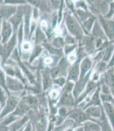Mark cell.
Returning a JSON list of instances; mask_svg holds the SVG:
<instances>
[{"label":"cell","instance_id":"obj_1","mask_svg":"<svg viewBox=\"0 0 114 131\" xmlns=\"http://www.w3.org/2000/svg\"><path fill=\"white\" fill-rule=\"evenodd\" d=\"M64 20L65 26L68 33L75 37L78 41V43L81 42L85 35V32L83 29L82 23H80L70 10L69 12L65 13Z\"/></svg>","mask_w":114,"mask_h":131},{"label":"cell","instance_id":"obj_2","mask_svg":"<svg viewBox=\"0 0 114 131\" xmlns=\"http://www.w3.org/2000/svg\"><path fill=\"white\" fill-rule=\"evenodd\" d=\"M18 40L16 32H14L12 38L5 44H1L0 47V57L1 66L5 65L10 59L13 52L17 48Z\"/></svg>","mask_w":114,"mask_h":131},{"label":"cell","instance_id":"obj_3","mask_svg":"<svg viewBox=\"0 0 114 131\" xmlns=\"http://www.w3.org/2000/svg\"><path fill=\"white\" fill-rule=\"evenodd\" d=\"M72 63L66 57H63L57 65L50 69L52 78L55 79L59 77H67Z\"/></svg>","mask_w":114,"mask_h":131},{"label":"cell","instance_id":"obj_4","mask_svg":"<svg viewBox=\"0 0 114 131\" xmlns=\"http://www.w3.org/2000/svg\"><path fill=\"white\" fill-rule=\"evenodd\" d=\"M21 98L22 97L16 94H11L9 95L6 104L4 106L3 108L1 109V113H0L1 119L4 118L9 114H12L15 111Z\"/></svg>","mask_w":114,"mask_h":131},{"label":"cell","instance_id":"obj_5","mask_svg":"<svg viewBox=\"0 0 114 131\" xmlns=\"http://www.w3.org/2000/svg\"><path fill=\"white\" fill-rule=\"evenodd\" d=\"M6 85L11 94L26 93V86L19 78L6 75Z\"/></svg>","mask_w":114,"mask_h":131},{"label":"cell","instance_id":"obj_6","mask_svg":"<svg viewBox=\"0 0 114 131\" xmlns=\"http://www.w3.org/2000/svg\"><path fill=\"white\" fill-rule=\"evenodd\" d=\"M98 20L105 33L106 36L110 42L114 41V20L106 18L102 15H98Z\"/></svg>","mask_w":114,"mask_h":131},{"label":"cell","instance_id":"obj_7","mask_svg":"<svg viewBox=\"0 0 114 131\" xmlns=\"http://www.w3.org/2000/svg\"><path fill=\"white\" fill-rule=\"evenodd\" d=\"M68 118L74 121L78 125H82L86 121L91 120L86 114L85 110L82 107L77 106L70 109Z\"/></svg>","mask_w":114,"mask_h":131},{"label":"cell","instance_id":"obj_8","mask_svg":"<svg viewBox=\"0 0 114 131\" xmlns=\"http://www.w3.org/2000/svg\"><path fill=\"white\" fill-rule=\"evenodd\" d=\"M94 68L91 69L85 76H84L83 78H80L79 80L75 83L74 90H73V94H74V97L76 101L78 99V97H80L81 94L84 92V90H85L89 81L91 80V75H92V73L94 71Z\"/></svg>","mask_w":114,"mask_h":131},{"label":"cell","instance_id":"obj_9","mask_svg":"<svg viewBox=\"0 0 114 131\" xmlns=\"http://www.w3.org/2000/svg\"><path fill=\"white\" fill-rule=\"evenodd\" d=\"M26 5L27 4L18 6L17 12H16V14L9 20V21L13 26L14 32H16L21 24L23 23V18H24V15L26 12Z\"/></svg>","mask_w":114,"mask_h":131},{"label":"cell","instance_id":"obj_10","mask_svg":"<svg viewBox=\"0 0 114 131\" xmlns=\"http://www.w3.org/2000/svg\"><path fill=\"white\" fill-rule=\"evenodd\" d=\"M14 33L13 26L9 20H1V44L7 42Z\"/></svg>","mask_w":114,"mask_h":131},{"label":"cell","instance_id":"obj_11","mask_svg":"<svg viewBox=\"0 0 114 131\" xmlns=\"http://www.w3.org/2000/svg\"><path fill=\"white\" fill-rule=\"evenodd\" d=\"M100 85V82H96L94 80H91L89 81L86 87L85 90H84L82 93L81 94L80 97H78V99L76 101V106L79 105L80 103L84 102V100H87L89 97H91V95L97 90Z\"/></svg>","mask_w":114,"mask_h":131},{"label":"cell","instance_id":"obj_12","mask_svg":"<svg viewBox=\"0 0 114 131\" xmlns=\"http://www.w3.org/2000/svg\"><path fill=\"white\" fill-rule=\"evenodd\" d=\"M57 107L66 106L68 108H73L76 106V100L74 97L73 92L62 91L60 97L57 102Z\"/></svg>","mask_w":114,"mask_h":131},{"label":"cell","instance_id":"obj_13","mask_svg":"<svg viewBox=\"0 0 114 131\" xmlns=\"http://www.w3.org/2000/svg\"><path fill=\"white\" fill-rule=\"evenodd\" d=\"M32 15H33V6L28 4L26 5V12L23 21L24 32H25V40H29V39L32 23Z\"/></svg>","mask_w":114,"mask_h":131},{"label":"cell","instance_id":"obj_14","mask_svg":"<svg viewBox=\"0 0 114 131\" xmlns=\"http://www.w3.org/2000/svg\"><path fill=\"white\" fill-rule=\"evenodd\" d=\"M41 82L43 92H48L53 85V78H52L49 68H44L40 70Z\"/></svg>","mask_w":114,"mask_h":131},{"label":"cell","instance_id":"obj_15","mask_svg":"<svg viewBox=\"0 0 114 131\" xmlns=\"http://www.w3.org/2000/svg\"><path fill=\"white\" fill-rule=\"evenodd\" d=\"M27 3L33 7H36L43 13L51 12L52 7L50 0H26Z\"/></svg>","mask_w":114,"mask_h":131},{"label":"cell","instance_id":"obj_16","mask_svg":"<svg viewBox=\"0 0 114 131\" xmlns=\"http://www.w3.org/2000/svg\"><path fill=\"white\" fill-rule=\"evenodd\" d=\"M18 6L1 4L0 16L1 20H9L17 12Z\"/></svg>","mask_w":114,"mask_h":131},{"label":"cell","instance_id":"obj_17","mask_svg":"<svg viewBox=\"0 0 114 131\" xmlns=\"http://www.w3.org/2000/svg\"><path fill=\"white\" fill-rule=\"evenodd\" d=\"M93 58H91L90 56H86L82 59L80 63V77L83 78L89 72L93 69L95 66Z\"/></svg>","mask_w":114,"mask_h":131},{"label":"cell","instance_id":"obj_18","mask_svg":"<svg viewBox=\"0 0 114 131\" xmlns=\"http://www.w3.org/2000/svg\"><path fill=\"white\" fill-rule=\"evenodd\" d=\"M31 111V109L30 108V106L26 103L25 100L22 97L21 99L20 102L19 103L16 108L15 109V111L12 114L15 115V116H16L19 117V118H22L24 116L29 114Z\"/></svg>","mask_w":114,"mask_h":131},{"label":"cell","instance_id":"obj_19","mask_svg":"<svg viewBox=\"0 0 114 131\" xmlns=\"http://www.w3.org/2000/svg\"><path fill=\"white\" fill-rule=\"evenodd\" d=\"M86 114L91 120H99L102 116L103 108L99 106H90L84 109Z\"/></svg>","mask_w":114,"mask_h":131},{"label":"cell","instance_id":"obj_20","mask_svg":"<svg viewBox=\"0 0 114 131\" xmlns=\"http://www.w3.org/2000/svg\"><path fill=\"white\" fill-rule=\"evenodd\" d=\"M30 120H31V111H30L29 114L24 116L22 118H20L16 121L13 123L12 125H9V131H18L21 130V129H23Z\"/></svg>","mask_w":114,"mask_h":131},{"label":"cell","instance_id":"obj_21","mask_svg":"<svg viewBox=\"0 0 114 131\" xmlns=\"http://www.w3.org/2000/svg\"><path fill=\"white\" fill-rule=\"evenodd\" d=\"M34 44L35 45H42L43 43L46 42L48 41V37L46 35V32L43 30L40 23L38 24L37 28L34 32Z\"/></svg>","mask_w":114,"mask_h":131},{"label":"cell","instance_id":"obj_22","mask_svg":"<svg viewBox=\"0 0 114 131\" xmlns=\"http://www.w3.org/2000/svg\"><path fill=\"white\" fill-rule=\"evenodd\" d=\"M101 80L110 87L112 94L114 96V68L108 69L101 75Z\"/></svg>","mask_w":114,"mask_h":131},{"label":"cell","instance_id":"obj_23","mask_svg":"<svg viewBox=\"0 0 114 131\" xmlns=\"http://www.w3.org/2000/svg\"><path fill=\"white\" fill-rule=\"evenodd\" d=\"M103 108L114 130V106L111 103H103Z\"/></svg>","mask_w":114,"mask_h":131},{"label":"cell","instance_id":"obj_24","mask_svg":"<svg viewBox=\"0 0 114 131\" xmlns=\"http://www.w3.org/2000/svg\"><path fill=\"white\" fill-rule=\"evenodd\" d=\"M42 45L43 46V47L45 48V50H46L48 54H51V55H55V56H58L60 57H65L63 49H58L55 47L49 42L48 41L43 43Z\"/></svg>","mask_w":114,"mask_h":131},{"label":"cell","instance_id":"obj_25","mask_svg":"<svg viewBox=\"0 0 114 131\" xmlns=\"http://www.w3.org/2000/svg\"><path fill=\"white\" fill-rule=\"evenodd\" d=\"M82 125L85 131H101V127L99 123V120H89Z\"/></svg>","mask_w":114,"mask_h":131},{"label":"cell","instance_id":"obj_26","mask_svg":"<svg viewBox=\"0 0 114 131\" xmlns=\"http://www.w3.org/2000/svg\"><path fill=\"white\" fill-rule=\"evenodd\" d=\"M44 51H45V48L43 47V45H35L29 59V64H32L38 58L41 57Z\"/></svg>","mask_w":114,"mask_h":131},{"label":"cell","instance_id":"obj_27","mask_svg":"<svg viewBox=\"0 0 114 131\" xmlns=\"http://www.w3.org/2000/svg\"><path fill=\"white\" fill-rule=\"evenodd\" d=\"M73 14L81 23L84 22L85 20H87L90 17H92V16H95V15L92 14L91 12H89V11H86V10H84V9H75L74 12H73Z\"/></svg>","mask_w":114,"mask_h":131},{"label":"cell","instance_id":"obj_28","mask_svg":"<svg viewBox=\"0 0 114 131\" xmlns=\"http://www.w3.org/2000/svg\"><path fill=\"white\" fill-rule=\"evenodd\" d=\"M98 19L97 16H94L92 17H90L87 20H85L84 22L82 23V26L83 27V29L84 30L85 35H90L92 29L94 28V24L96 23V21Z\"/></svg>","mask_w":114,"mask_h":131},{"label":"cell","instance_id":"obj_29","mask_svg":"<svg viewBox=\"0 0 114 131\" xmlns=\"http://www.w3.org/2000/svg\"><path fill=\"white\" fill-rule=\"evenodd\" d=\"M114 51V43L113 42H109L108 45L103 48V56L102 61L108 63L113 56Z\"/></svg>","mask_w":114,"mask_h":131},{"label":"cell","instance_id":"obj_30","mask_svg":"<svg viewBox=\"0 0 114 131\" xmlns=\"http://www.w3.org/2000/svg\"><path fill=\"white\" fill-rule=\"evenodd\" d=\"M99 123L101 127V131H114L110 123L108 121L104 110L103 111L102 116L99 120Z\"/></svg>","mask_w":114,"mask_h":131},{"label":"cell","instance_id":"obj_31","mask_svg":"<svg viewBox=\"0 0 114 131\" xmlns=\"http://www.w3.org/2000/svg\"><path fill=\"white\" fill-rule=\"evenodd\" d=\"M94 71L97 72L98 73L103 75L108 70V63L105 62L103 61H100L95 63L94 66Z\"/></svg>","mask_w":114,"mask_h":131},{"label":"cell","instance_id":"obj_32","mask_svg":"<svg viewBox=\"0 0 114 131\" xmlns=\"http://www.w3.org/2000/svg\"><path fill=\"white\" fill-rule=\"evenodd\" d=\"M52 45L58 49H63L65 45V41L64 37L60 36H55L52 38L51 41L50 42Z\"/></svg>","mask_w":114,"mask_h":131},{"label":"cell","instance_id":"obj_33","mask_svg":"<svg viewBox=\"0 0 114 131\" xmlns=\"http://www.w3.org/2000/svg\"><path fill=\"white\" fill-rule=\"evenodd\" d=\"M19 117L15 116L13 114H9L8 116H6V117H4V118L1 119V125H6V126H9L10 125H12L13 123H14L15 121H16L18 119H19Z\"/></svg>","mask_w":114,"mask_h":131},{"label":"cell","instance_id":"obj_34","mask_svg":"<svg viewBox=\"0 0 114 131\" xmlns=\"http://www.w3.org/2000/svg\"><path fill=\"white\" fill-rule=\"evenodd\" d=\"M11 94L8 93L3 88H1L0 90V110L4 108L8 100L9 96Z\"/></svg>","mask_w":114,"mask_h":131},{"label":"cell","instance_id":"obj_35","mask_svg":"<svg viewBox=\"0 0 114 131\" xmlns=\"http://www.w3.org/2000/svg\"><path fill=\"white\" fill-rule=\"evenodd\" d=\"M0 86L1 88L4 89L8 93L11 94L9 91L8 90L7 88V85H6V73L4 72L3 69L1 68L0 69Z\"/></svg>","mask_w":114,"mask_h":131},{"label":"cell","instance_id":"obj_36","mask_svg":"<svg viewBox=\"0 0 114 131\" xmlns=\"http://www.w3.org/2000/svg\"><path fill=\"white\" fill-rule=\"evenodd\" d=\"M78 44H74V45H67L66 44L64 48H63V51H64V54H65V57H67V56L70 55L72 54V52L78 48Z\"/></svg>","mask_w":114,"mask_h":131},{"label":"cell","instance_id":"obj_37","mask_svg":"<svg viewBox=\"0 0 114 131\" xmlns=\"http://www.w3.org/2000/svg\"><path fill=\"white\" fill-rule=\"evenodd\" d=\"M1 4H9V5H14V6H20L28 4L26 0H3Z\"/></svg>","mask_w":114,"mask_h":131},{"label":"cell","instance_id":"obj_38","mask_svg":"<svg viewBox=\"0 0 114 131\" xmlns=\"http://www.w3.org/2000/svg\"><path fill=\"white\" fill-rule=\"evenodd\" d=\"M67 79L66 77L57 78L53 79V85H57L61 88H63L66 84V83H67Z\"/></svg>","mask_w":114,"mask_h":131},{"label":"cell","instance_id":"obj_39","mask_svg":"<svg viewBox=\"0 0 114 131\" xmlns=\"http://www.w3.org/2000/svg\"><path fill=\"white\" fill-rule=\"evenodd\" d=\"M74 85L75 83L73 81L67 80V83L65 85V86L62 88V91L64 92H73L74 88Z\"/></svg>","mask_w":114,"mask_h":131},{"label":"cell","instance_id":"obj_40","mask_svg":"<svg viewBox=\"0 0 114 131\" xmlns=\"http://www.w3.org/2000/svg\"><path fill=\"white\" fill-rule=\"evenodd\" d=\"M114 96L112 94H103L101 92V100L102 103H112Z\"/></svg>","mask_w":114,"mask_h":131},{"label":"cell","instance_id":"obj_41","mask_svg":"<svg viewBox=\"0 0 114 131\" xmlns=\"http://www.w3.org/2000/svg\"><path fill=\"white\" fill-rule=\"evenodd\" d=\"M75 6H76V9H84L86 11H89L88 5H87L86 0H78V1H77L75 2Z\"/></svg>","mask_w":114,"mask_h":131},{"label":"cell","instance_id":"obj_42","mask_svg":"<svg viewBox=\"0 0 114 131\" xmlns=\"http://www.w3.org/2000/svg\"><path fill=\"white\" fill-rule=\"evenodd\" d=\"M114 16V0H111L109 4V9H108V13L103 16L106 18L112 19V18Z\"/></svg>","mask_w":114,"mask_h":131},{"label":"cell","instance_id":"obj_43","mask_svg":"<svg viewBox=\"0 0 114 131\" xmlns=\"http://www.w3.org/2000/svg\"><path fill=\"white\" fill-rule=\"evenodd\" d=\"M50 5H51L52 9H53L55 11H58L60 8V0H50Z\"/></svg>","mask_w":114,"mask_h":131},{"label":"cell","instance_id":"obj_44","mask_svg":"<svg viewBox=\"0 0 114 131\" xmlns=\"http://www.w3.org/2000/svg\"><path fill=\"white\" fill-rule=\"evenodd\" d=\"M35 130V127L33 123L32 122L31 120H30L29 122L27 123V124L26 126L23 128V131H34Z\"/></svg>","mask_w":114,"mask_h":131},{"label":"cell","instance_id":"obj_45","mask_svg":"<svg viewBox=\"0 0 114 131\" xmlns=\"http://www.w3.org/2000/svg\"><path fill=\"white\" fill-rule=\"evenodd\" d=\"M112 68H114V51L110 61L108 63V69H112Z\"/></svg>","mask_w":114,"mask_h":131},{"label":"cell","instance_id":"obj_46","mask_svg":"<svg viewBox=\"0 0 114 131\" xmlns=\"http://www.w3.org/2000/svg\"><path fill=\"white\" fill-rule=\"evenodd\" d=\"M74 131H85L84 130V128L83 127L82 125H80L77 126V128L74 129Z\"/></svg>","mask_w":114,"mask_h":131},{"label":"cell","instance_id":"obj_47","mask_svg":"<svg viewBox=\"0 0 114 131\" xmlns=\"http://www.w3.org/2000/svg\"><path fill=\"white\" fill-rule=\"evenodd\" d=\"M111 104H112L114 106V98H113V102H112V103H111Z\"/></svg>","mask_w":114,"mask_h":131},{"label":"cell","instance_id":"obj_48","mask_svg":"<svg viewBox=\"0 0 114 131\" xmlns=\"http://www.w3.org/2000/svg\"><path fill=\"white\" fill-rule=\"evenodd\" d=\"M23 129H21V130H18V131H23Z\"/></svg>","mask_w":114,"mask_h":131},{"label":"cell","instance_id":"obj_49","mask_svg":"<svg viewBox=\"0 0 114 131\" xmlns=\"http://www.w3.org/2000/svg\"><path fill=\"white\" fill-rule=\"evenodd\" d=\"M112 19H113V20H114V16H113V18H112Z\"/></svg>","mask_w":114,"mask_h":131},{"label":"cell","instance_id":"obj_50","mask_svg":"<svg viewBox=\"0 0 114 131\" xmlns=\"http://www.w3.org/2000/svg\"><path fill=\"white\" fill-rule=\"evenodd\" d=\"M113 43H114V41H113Z\"/></svg>","mask_w":114,"mask_h":131}]
</instances>
